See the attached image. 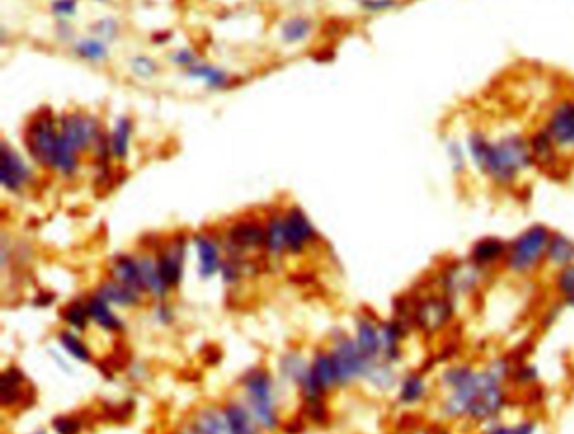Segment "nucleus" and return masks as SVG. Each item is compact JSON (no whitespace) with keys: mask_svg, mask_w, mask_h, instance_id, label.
I'll list each match as a JSON object with an SVG mask.
<instances>
[{"mask_svg":"<svg viewBox=\"0 0 574 434\" xmlns=\"http://www.w3.org/2000/svg\"><path fill=\"white\" fill-rule=\"evenodd\" d=\"M34 434H46L44 431H38V433H34Z\"/></svg>","mask_w":574,"mask_h":434,"instance_id":"nucleus-51","label":"nucleus"},{"mask_svg":"<svg viewBox=\"0 0 574 434\" xmlns=\"http://www.w3.org/2000/svg\"><path fill=\"white\" fill-rule=\"evenodd\" d=\"M307 414L314 423L324 424L329 421V411L325 408L324 401H314V402H307Z\"/></svg>","mask_w":574,"mask_h":434,"instance_id":"nucleus-42","label":"nucleus"},{"mask_svg":"<svg viewBox=\"0 0 574 434\" xmlns=\"http://www.w3.org/2000/svg\"><path fill=\"white\" fill-rule=\"evenodd\" d=\"M544 128L559 150L574 152V96L564 98L554 105Z\"/></svg>","mask_w":574,"mask_h":434,"instance_id":"nucleus-8","label":"nucleus"},{"mask_svg":"<svg viewBox=\"0 0 574 434\" xmlns=\"http://www.w3.org/2000/svg\"><path fill=\"white\" fill-rule=\"evenodd\" d=\"M160 277L169 284V288L177 286L182 279L184 269V239H174L170 246H167L157 260Z\"/></svg>","mask_w":574,"mask_h":434,"instance_id":"nucleus-16","label":"nucleus"},{"mask_svg":"<svg viewBox=\"0 0 574 434\" xmlns=\"http://www.w3.org/2000/svg\"><path fill=\"white\" fill-rule=\"evenodd\" d=\"M140 268H142V278H143V286H145V291L152 293L153 296L157 298H164L167 293H169V284L164 282V278L160 277L159 268H157V261H153L152 257H142L140 260Z\"/></svg>","mask_w":574,"mask_h":434,"instance_id":"nucleus-26","label":"nucleus"},{"mask_svg":"<svg viewBox=\"0 0 574 434\" xmlns=\"http://www.w3.org/2000/svg\"><path fill=\"white\" fill-rule=\"evenodd\" d=\"M79 419L73 418V416H60L53 421V428L56 429L57 434H79L81 431Z\"/></svg>","mask_w":574,"mask_h":434,"instance_id":"nucleus-40","label":"nucleus"},{"mask_svg":"<svg viewBox=\"0 0 574 434\" xmlns=\"http://www.w3.org/2000/svg\"><path fill=\"white\" fill-rule=\"evenodd\" d=\"M446 153H448L451 169L455 174H463L465 167H467V153H465L462 143L456 140H450L446 143Z\"/></svg>","mask_w":574,"mask_h":434,"instance_id":"nucleus-39","label":"nucleus"},{"mask_svg":"<svg viewBox=\"0 0 574 434\" xmlns=\"http://www.w3.org/2000/svg\"><path fill=\"white\" fill-rule=\"evenodd\" d=\"M512 367L505 359H495L483 367L456 362L441 370L438 411L446 421L485 426L497 421L507 406V381Z\"/></svg>","mask_w":574,"mask_h":434,"instance_id":"nucleus-1","label":"nucleus"},{"mask_svg":"<svg viewBox=\"0 0 574 434\" xmlns=\"http://www.w3.org/2000/svg\"><path fill=\"white\" fill-rule=\"evenodd\" d=\"M96 2H108V0H96Z\"/></svg>","mask_w":574,"mask_h":434,"instance_id":"nucleus-52","label":"nucleus"},{"mask_svg":"<svg viewBox=\"0 0 574 434\" xmlns=\"http://www.w3.org/2000/svg\"><path fill=\"white\" fill-rule=\"evenodd\" d=\"M309 372V365H307V362L298 354H288L282 359V374L287 379L298 384V386H300Z\"/></svg>","mask_w":574,"mask_h":434,"instance_id":"nucleus-34","label":"nucleus"},{"mask_svg":"<svg viewBox=\"0 0 574 434\" xmlns=\"http://www.w3.org/2000/svg\"><path fill=\"white\" fill-rule=\"evenodd\" d=\"M330 355H332L333 365H336L338 386H349L357 379H365L370 367L376 364L360 352L355 340L346 335H342L336 342V347L330 352Z\"/></svg>","mask_w":574,"mask_h":434,"instance_id":"nucleus-6","label":"nucleus"},{"mask_svg":"<svg viewBox=\"0 0 574 434\" xmlns=\"http://www.w3.org/2000/svg\"><path fill=\"white\" fill-rule=\"evenodd\" d=\"M157 315H159V320L162 323H170L172 318H174L170 306H167V305H160L159 310H157Z\"/></svg>","mask_w":574,"mask_h":434,"instance_id":"nucleus-48","label":"nucleus"},{"mask_svg":"<svg viewBox=\"0 0 574 434\" xmlns=\"http://www.w3.org/2000/svg\"><path fill=\"white\" fill-rule=\"evenodd\" d=\"M65 320L73 328L83 332V330H86V327H88L89 320L88 306L81 305V303H71V305L65 310Z\"/></svg>","mask_w":574,"mask_h":434,"instance_id":"nucleus-38","label":"nucleus"},{"mask_svg":"<svg viewBox=\"0 0 574 434\" xmlns=\"http://www.w3.org/2000/svg\"><path fill=\"white\" fill-rule=\"evenodd\" d=\"M142 293L143 291L137 288L116 282V279H110L98 288L96 295L105 298L108 303H115L120 306H137L142 301Z\"/></svg>","mask_w":574,"mask_h":434,"instance_id":"nucleus-19","label":"nucleus"},{"mask_svg":"<svg viewBox=\"0 0 574 434\" xmlns=\"http://www.w3.org/2000/svg\"><path fill=\"white\" fill-rule=\"evenodd\" d=\"M467 150L478 174L502 189L512 187L524 172L534 165L529 140L517 133L489 138L483 132L473 130L467 137Z\"/></svg>","mask_w":574,"mask_h":434,"instance_id":"nucleus-2","label":"nucleus"},{"mask_svg":"<svg viewBox=\"0 0 574 434\" xmlns=\"http://www.w3.org/2000/svg\"><path fill=\"white\" fill-rule=\"evenodd\" d=\"M537 423L532 419H521V421L507 424L504 421H492L483 426L482 434H536Z\"/></svg>","mask_w":574,"mask_h":434,"instance_id":"nucleus-32","label":"nucleus"},{"mask_svg":"<svg viewBox=\"0 0 574 434\" xmlns=\"http://www.w3.org/2000/svg\"><path fill=\"white\" fill-rule=\"evenodd\" d=\"M310 369L314 377L317 379V382L320 384V387H322L324 391H329V389L338 386L336 365H333L332 355L330 354H319L315 357Z\"/></svg>","mask_w":574,"mask_h":434,"instance_id":"nucleus-30","label":"nucleus"},{"mask_svg":"<svg viewBox=\"0 0 574 434\" xmlns=\"http://www.w3.org/2000/svg\"><path fill=\"white\" fill-rule=\"evenodd\" d=\"M60 133L78 152H83L92 147L101 135L96 118L81 115V113H70L65 118H61Z\"/></svg>","mask_w":574,"mask_h":434,"instance_id":"nucleus-9","label":"nucleus"},{"mask_svg":"<svg viewBox=\"0 0 574 434\" xmlns=\"http://www.w3.org/2000/svg\"><path fill=\"white\" fill-rule=\"evenodd\" d=\"M509 243H504L500 238L489 236L482 238L473 244L470 251L468 260L483 271H489L495 266L504 265L505 255H507Z\"/></svg>","mask_w":574,"mask_h":434,"instance_id":"nucleus-14","label":"nucleus"},{"mask_svg":"<svg viewBox=\"0 0 574 434\" xmlns=\"http://www.w3.org/2000/svg\"><path fill=\"white\" fill-rule=\"evenodd\" d=\"M554 291L561 298V301H568L569 298L574 296V263L566 266V268L558 269L554 273L553 279Z\"/></svg>","mask_w":574,"mask_h":434,"instance_id":"nucleus-35","label":"nucleus"},{"mask_svg":"<svg viewBox=\"0 0 574 434\" xmlns=\"http://www.w3.org/2000/svg\"><path fill=\"white\" fill-rule=\"evenodd\" d=\"M564 305H566V306H569V308H573V310H574V296L569 298L568 301H564Z\"/></svg>","mask_w":574,"mask_h":434,"instance_id":"nucleus-50","label":"nucleus"},{"mask_svg":"<svg viewBox=\"0 0 574 434\" xmlns=\"http://www.w3.org/2000/svg\"><path fill=\"white\" fill-rule=\"evenodd\" d=\"M130 62H132V69L137 72L138 76H143V78H150L152 74L157 72V65L147 56H137Z\"/></svg>","mask_w":574,"mask_h":434,"instance_id":"nucleus-41","label":"nucleus"},{"mask_svg":"<svg viewBox=\"0 0 574 434\" xmlns=\"http://www.w3.org/2000/svg\"><path fill=\"white\" fill-rule=\"evenodd\" d=\"M111 274L113 279H116V282L128 284V286L132 288H137L140 291H145L140 261L135 260V257L128 255H121L116 257L115 263L111 266Z\"/></svg>","mask_w":574,"mask_h":434,"instance_id":"nucleus-20","label":"nucleus"},{"mask_svg":"<svg viewBox=\"0 0 574 434\" xmlns=\"http://www.w3.org/2000/svg\"><path fill=\"white\" fill-rule=\"evenodd\" d=\"M245 389L250 401V408L256 421L268 431H275L278 428V414L275 406L273 382L268 372L261 369L251 370L245 377Z\"/></svg>","mask_w":574,"mask_h":434,"instance_id":"nucleus-4","label":"nucleus"},{"mask_svg":"<svg viewBox=\"0 0 574 434\" xmlns=\"http://www.w3.org/2000/svg\"><path fill=\"white\" fill-rule=\"evenodd\" d=\"M529 145H531L534 164L537 162V164L549 165L556 160V155H558L559 148L556 147L554 140L551 138V135L546 128L537 130V132L531 137V140H529Z\"/></svg>","mask_w":574,"mask_h":434,"instance_id":"nucleus-25","label":"nucleus"},{"mask_svg":"<svg viewBox=\"0 0 574 434\" xmlns=\"http://www.w3.org/2000/svg\"><path fill=\"white\" fill-rule=\"evenodd\" d=\"M574 263V241L566 234L553 233L551 234L548 252H546V265L551 266L554 271L566 268Z\"/></svg>","mask_w":574,"mask_h":434,"instance_id":"nucleus-18","label":"nucleus"},{"mask_svg":"<svg viewBox=\"0 0 574 434\" xmlns=\"http://www.w3.org/2000/svg\"><path fill=\"white\" fill-rule=\"evenodd\" d=\"M86 306H88L89 318L93 322H96V325H99L103 330H106V332H118V330L123 328V322L113 313L110 303L105 298H101L99 295L92 296L88 303H86Z\"/></svg>","mask_w":574,"mask_h":434,"instance_id":"nucleus-21","label":"nucleus"},{"mask_svg":"<svg viewBox=\"0 0 574 434\" xmlns=\"http://www.w3.org/2000/svg\"><path fill=\"white\" fill-rule=\"evenodd\" d=\"M453 305L455 301H451L445 295L440 298H428V300L419 303V306L414 311V320L419 330L429 333L441 330L453 316Z\"/></svg>","mask_w":574,"mask_h":434,"instance_id":"nucleus-10","label":"nucleus"},{"mask_svg":"<svg viewBox=\"0 0 574 434\" xmlns=\"http://www.w3.org/2000/svg\"><path fill=\"white\" fill-rule=\"evenodd\" d=\"M549 228L532 224L509 243L504 268L514 277H531L546 265V252L551 239Z\"/></svg>","mask_w":574,"mask_h":434,"instance_id":"nucleus-3","label":"nucleus"},{"mask_svg":"<svg viewBox=\"0 0 574 434\" xmlns=\"http://www.w3.org/2000/svg\"><path fill=\"white\" fill-rule=\"evenodd\" d=\"M487 271H483L467 260V263L451 265L450 269L443 274L441 289L443 295L448 296L451 301H456L460 296H468L480 288L483 277Z\"/></svg>","mask_w":574,"mask_h":434,"instance_id":"nucleus-7","label":"nucleus"},{"mask_svg":"<svg viewBox=\"0 0 574 434\" xmlns=\"http://www.w3.org/2000/svg\"><path fill=\"white\" fill-rule=\"evenodd\" d=\"M196 426L202 434H233L224 413L212 408H204L197 413Z\"/></svg>","mask_w":574,"mask_h":434,"instance_id":"nucleus-27","label":"nucleus"},{"mask_svg":"<svg viewBox=\"0 0 574 434\" xmlns=\"http://www.w3.org/2000/svg\"><path fill=\"white\" fill-rule=\"evenodd\" d=\"M223 413L233 434H256V418L245 406L239 402H228Z\"/></svg>","mask_w":574,"mask_h":434,"instance_id":"nucleus-23","label":"nucleus"},{"mask_svg":"<svg viewBox=\"0 0 574 434\" xmlns=\"http://www.w3.org/2000/svg\"><path fill=\"white\" fill-rule=\"evenodd\" d=\"M196 246L199 255V269H201V277L211 278L212 274L221 268L218 244L207 236H197Z\"/></svg>","mask_w":574,"mask_h":434,"instance_id":"nucleus-22","label":"nucleus"},{"mask_svg":"<svg viewBox=\"0 0 574 434\" xmlns=\"http://www.w3.org/2000/svg\"><path fill=\"white\" fill-rule=\"evenodd\" d=\"M266 247L271 255L280 256L287 250V236H285L283 217L273 216L266 226Z\"/></svg>","mask_w":574,"mask_h":434,"instance_id":"nucleus-31","label":"nucleus"},{"mask_svg":"<svg viewBox=\"0 0 574 434\" xmlns=\"http://www.w3.org/2000/svg\"><path fill=\"white\" fill-rule=\"evenodd\" d=\"M31 170L19 153L12 150L7 143L2 145V167H0V180L4 189L11 192H19L29 182Z\"/></svg>","mask_w":574,"mask_h":434,"instance_id":"nucleus-13","label":"nucleus"},{"mask_svg":"<svg viewBox=\"0 0 574 434\" xmlns=\"http://www.w3.org/2000/svg\"><path fill=\"white\" fill-rule=\"evenodd\" d=\"M355 343L369 360H382L381 323L370 316H360L355 325Z\"/></svg>","mask_w":574,"mask_h":434,"instance_id":"nucleus-15","label":"nucleus"},{"mask_svg":"<svg viewBox=\"0 0 574 434\" xmlns=\"http://www.w3.org/2000/svg\"><path fill=\"white\" fill-rule=\"evenodd\" d=\"M221 269H223V277L226 283H234L241 278L243 274V266L238 260H228L224 265H221Z\"/></svg>","mask_w":574,"mask_h":434,"instance_id":"nucleus-43","label":"nucleus"},{"mask_svg":"<svg viewBox=\"0 0 574 434\" xmlns=\"http://www.w3.org/2000/svg\"><path fill=\"white\" fill-rule=\"evenodd\" d=\"M187 74L192 76V78L202 79L212 89H223L229 84L228 72L207 65V62H194L192 66L187 67Z\"/></svg>","mask_w":574,"mask_h":434,"instance_id":"nucleus-28","label":"nucleus"},{"mask_svg":"<svg viewBox=\"0 0 574 434\" xmlns=\"http://www.w3.org/2000/svg\"><path fill=\"white\" fill-rule=\"evenodd\" d=\"M228 241L236 251L243 250H253V247H260L266 244V229L258 223H243L234 224L231 229L228 230Z\"/></svg>","mask_w":574,"mask_h":434,"instance_id":"nucleus-17","label":"nucleus"},{"mask_svg":"<svg viewBox=\"0 0 574 434\" xmlns=\"http://www.w3.org/2000/svg\"><path fill=\"white\" fill-rule=\"evenodd\" d=\"M401 434H433V433L429 431V429H426V428L418 426V428H411V429H408V431H404V433H401Z\"/></svg>","mask_w":574,"mask_h":434,"instance_id":"nucleus-49","label":"nucleus"},{"mask_svg":"<svg viewBox=\"0 0 574 434\" xmlns=\"http://www.w3.org/2000/svg\"><path fill=\"white\" fill-rule=\"evenodd\" d=\"M74 52L78 54L79 57H83L86 61H103L106 60L108 51L106 46L101 43L99 39H83L76 44Z\"/></svg>","mask_w":574,"mask_h":434,"instance_id":"nucleus-36","label":"nucleus"},{"mask_svg":"<svg viewBox=\"0 0 574 434\" xmlns=\"http://www.w3.org/2000/svg\"><path fill=\"white\" fill-rule=\"evenodd\" d=\"M429 382L426 375L421 372H408L399 379L396 386V399L403 408H419L429 397Z\"/></svg>","mask_w":574,"mask_h":434,"instance_id":"nucleus-12","label":"nucleus"},{"mask_svg":"<svg viewBox=\"0 0 574 434\" xmlns=\"http://www.w3.org/2000/svg\"><path fill=\"white\" fill-rule=\"evenodd\" d=\"M172 61L179 66L189 67V66H192L194 62H197V57L194 56V52L191 51V49H180V51H177L174 56H172Z\"/></svg>","mask_w":574,"mask_h":434,"instance_id":"nucleus-47","label":"nucleus"},{"mask_svg":"<svg viewBox=\"0 0 574 434\" xmlns=\"http://www.w3.org/2000/svg\"><path fill=\"white\" fill-rule=\"evenodd\" d=\"M93 30L98 35H101V38L111 39L113 35L116 34V30H118V26H116V22L113 19H105V21H99L96 26H93Z\"/></svg>","mask_w":574,"mask_h":434,"instance_id":"nucleus-46","label":"nucleus"},{"mask_svg":"<svg viewBox=\"0 0 574 434\" xmlns=\"http://www.w3.org/2000/svg\"><path fill=\"white\" fill-rule=\"evenodd\" d=\"M396 0H360V6H363L368 12H382V11H390L396 6Z\"/></svg>","mask_w":574,"mask_h":434,"instance_id":"nucleus-45","label":"nucleus"},{"mask_svg":"<svg viewBox=\"0 0 574 434\" xmlns=\"http://www.w3.org/2000/svg\"><path fill=\"white\" fill-rule=\"evenodd\" d=\"M311 30V22L307 17H292V19L285 21L282 26V39L287 44H297L302 43L309 38Z\"/></svg>","mask_w":574,"mask_h":434,"instance_id":"nucleus-33","label":"nucleus"},{"mask_svg":"<svg viewBox=\"0 0 574 434\" xmlns=\"http://www.w3.org/2000/svg\"><path fill=\"white\" fill-rule=\"evenodd\" d=\"M60 342H61V345L74 357V359H78L81 362L92 360V352H89V349L84 345L83 340L76 337L74 333L62 332L60 337Z\"/></svg>","mask_w":574,"mask_h":434,"instance_id":"nucleus-37","label":"nucleus"},{"mask_svg":"<svg viewBox=\"0 0 574 434\" xmlns=\"http://www.w3.org/2000/svg\"><path fill=\"white\" fill-rule=\"evenodd\" d=\"M285 223V236H287V250L298 255L305 250V246L317 239L314 226L307 219V216L298 207L288 209L283 217Z\"/></svg>","mask_w":574,"mask_h":434,"instance_id":"nucleus-11","label":"nucleus"},{"mask_svg":"<svg viewBox=\"0 0 574 434\" xmlns=\"http://www.w3.org/2000/svg\"><path fill=\"white\" fill-rule=\"evenodd\" d=\"M76 6H78V0H54L53 12L61 17H70L74 16Z\"/></svg>","mask_w":574,"mask_h":434,"instance_id":"nucleus-44","label":"nucleus"},{"mask_svg":"<svg viewBox=\"0 0 574 434\" xmlns=\"http://www.w3.org/2000/svg\"><path fill=\"white\" fill-rule=\"evenodd\" d=\"M22 382H24V375L17 367L7 369L2 374V382H0V399H2V406L17 404V402L24 399V391H22Z\"/></svg>","mask_w":574,"mask_h":434,"instance_id":"nucleus-24","label":"nucleus"},{"mask_svg":"<svg viewBox=\"0 0 574 434\" xmlns=\"http://www.w3.org/2000/svg\"><path fill=\"white\" fill-rule=\"evenodd\" d=\"M130 135H132V121H130L128 116H120L110 138L111 155L118 158V160H123L126 153H128Z\"/></svg>","mask_w":574,"mask_h":434,"instance_id":"nucleus-29","label":"nucleus"},{"mask_svg":"<svg viewBox=\"0 0 574 434\" xmlns=\"http://www.w3.org/2000/svg\"><path fill=\"white\" fill-rule=\"evenodd\" d=\"M26 143L29 153L39 164L53 169L54 153L60 143V130L56 128V118L48 110L31 120L26 130Z\"/></svg>","mask_w":574,"mask_h":434,"instance_id":"nucleus-5","label":"nucleus"}]
</instances>
